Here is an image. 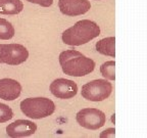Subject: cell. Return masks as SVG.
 Returning a JSON list of instances; mask_svg holds the SVG:
<instances>
[{
    "label": "cell",
    "instance_id": "obj_1",
    "mask_svg": "<svg viewBox=\"0 0 147 138\" xmlns=\"http://www.w3.org/2000/svg\"><path fill=\"white\" fill-rule=\"evenodd\" d=\"M59 64L62 72L71 77L86 76L95 69L94 60L77 50L62 51L59 54Z\"/></svg>",
    "mask_w": 147,
    "mask_h": 138
},
{
    "label": "cell",
    "instance_id": "obj_2",
    "mask_svg": "<svg viewBox=\"0 0 147 138\" xmlns=\"http://www.w3.org/2000/svg\"><path fill=\"white\" fill-rule=\"evenodd\" d=\"M100 35V28L90 20H82L77 22L73 27L62 33L61 39L64 44L71 46H80L88 43Z\"/></svg>",
    "mask_w": 147,
    "mask_h": 138
},
{
    "label": "cell",
    "instance_id": "obj_3",
    "mask_svg": "<svg viewBox=\"0 0 147 138\" xmlns=\"http://www.w3.org/2000/svg\"><path fill=\"white\" fill-rule=\"evenodd\" d=\"M21 110L27 117L39 120L52 115L55 110V104L51 99L46 97H34L22 101Z\"/></svg>",
    "mask_w": 147,
    "mask_h": 138
},
{
    "label": "cell",
    "instance_id": "obj_4",
    "mask_svg": "<svg viewBox=\"0 0 147 138\" xmlns=\"http://www.w3.org/2000/svg\"><path fill=\"white\" fill-rule=\"evenodd\" d=\"M113 91V85L104 79L91 81L82 87V96L90 101H102L108 98Z\"/></svg>",
    "mask_w": 147,
    "mask_h": 138
},
{
    "label": "cell",
    "instance_id": "obj_5",
    "mask_svg": "<svg viewBox=\"0 0 147 138\" xmlns=\"http://www.w3.org/2000/svg\"><path fill=\"white\" fill-rule=\"evenodd\" d=\"M0 57L1 64L18 66L28 60L29 51L21 44H2Z\"/></svg>",
    "mask_w": 147,
    "mask_h": 138
},
{
    "label": "cell",
    "instance_id": "obj_6",
    "mask_svg": "<svg viewBox=\"0 0 147 138\" xmlns=\"http://www.w3.org/2000/svg\"><path fill=\"white\" fill-rule=\"evenodd\" d=\"M77 122L79 125L90 130H97L104 126L106 117L103 112L97 108H83L77 114Z\"/></svg>",
    "mask_w": 147,
    "mask_h": 138
},
{
    "label": "cell",
    "instance_id": "obj_7",
    "mask_svg": "<svg viewBox=\"0 0 147 138\" xmlns=\"http://www.w3.org/2000/svg\"><path fill=\"white\" fill-rule=\"evenodd\" d=\"M50 91L55 97L60 99H69L78 92V86L74 81L64 78L54 80L50 85Z\"/></svg>",
    "mask_w": 147,
    "mask_h": 138
},
{
    "label": "cell",
    "instance_id": "obj_8",
    "mask_svg": "<svg viewBox=\"0 0 147 138\" xmlns=\"http://www.w3.org/2000/svg\"><path fill=\"white\" fill-rule=\"evenodd\" d=\"M58 6L62 14L77 16L89 12L91 3L87 0H59Z\"/></svg>",
    "mask_w": 147,
    "mask_h": 138
},
{
    "label": "cell",
    "instance_id": "obj_9",
    "mask_svg": "<svg viewBox=\"0 0 147 138\" xmlns=\"http://www.w3.org/2000/svg\"><path fill=\"white\" fill-rule=\"evenodd\" d=\"M37 125L29 120H16L6 127V134L9 137H28L36 132Z\"/></svg>",
    "mask_w": 147,
    "mask_h": 138
},
{
    "label": "cell",
    "instance_id": "obj_10",
    "mask_svg": "<svg viewBox=\"0 0 147 138\" xmlns=\"http://www.w3.org/2000/svg\"><path fill=\"white\" fill-rule=\"evenodd\" d=\"M22 92L21 84L10 78L0 79V98L10 101L18 98Z\"/></svg>",
    "mask_w": 147,
    "mask_h": 138
},
{
    "label": "cell",
    "instance_id": "obj_11",
    "mask_svg": "<svg viewBox=\"0 0 147 138\" xmlns=\"http://www.w3.org/2000/svg\"><path fill=\"white\" fill-rule=\"evenodd\" d=\"M23 9L21 0H0V14H18Z\"/></svg>",
    "mask_w": 147,
    "mask_h": 138
},
{
    "label": "cell",
    "instance_id": "obj_12",
    "mask_svg": "<svg viewBox=\"0 0 147 138\" xmlns=\"http://www.w3.org/2000/svg\"><path fill=\"white\" fill-rule=\"evenodd\" d=\"M115 37H107V38L101 39L100 41L97 42L95 47H96V50L99 53H101V54L115 57Z\"/></svg>",
    "mask_w": 147,
    "mask_h": 138
},
{
    "label": "cell",
    "instance_id": "obj_13",
    "mask_svg": "<svg viewBox=\"0 0 147 138\" xmlns=\"http://www.w3.org/2000/svg\"><path fill=\"white\" fill-rule=\"evenodd\" d=\"M14 28L8 21L0 18V39L9 40L14 36Z\"/></svg>",
    "mask_w": 147,
    "mask_h": 138
},
{
    "label": "cell",
    "instance_id": "obj_14",
    "mask_svg": "<svg viewBox=\"0 0 147 138\" xmlns=\"http://www.w3.org/2000/svg\"><path fill=\"white\" fill-rule=\"evenodd\" d=\"M115 62H113V60H109V62H104V64H102L100 67L101 75H102L106 80L113 81L115 79Z\"/></svg>",
    "mask_w": 147,
    "mask_h": 138
},
{
    "label": "cell",
    "instance_id": "obj_15",
    "mask_svg": "<svg viewBox=\"0 0 147 138\" xmlns=\"http://www.w3.org/2000/svg\"><path fill=\"white\" fill-rule=\"evenodd\" d=\"M13 117V112L8 106L0 102V123H5Z\"/></svg>",
    "mask_w": 147,
    "mask_h": 138
},
{
    "label": "cell",
    "instance_id": "obj_16",
    "mask_svg": "<svg viewBox=\"0 0 147 138\" xmlns=\"http://www.w3.org/2000/svg\"><path fill=\"white\" fill-rule=\"evenodd\" d=\"M31 3H35V4H38L42 7H49L52 5L53 0H27Z\"/></svg>",
    "mask_w": 147,
    "mask_h": 138
},
{
    "label": "cell",
    "instance_id": "obj_17",
    "mask_svg": "<svg viewBox=\"0 0 147 138\" xmlns=\"http://www.w3.org/2000/svg\"><path fill=\"white\" fill-rule=\"evenodd\" d=\"M115 128H109L104 130L103 132L100 133V137H115Z\"/></svg>",
    "mask_w": 147,
    "mask_h": 138
},
{
    "label": "cell",
    "instance_id": "obj_18",
    "mask_svg": "<svg viewBox=\"0 0 147 138\" xmlns=\"http://www.w3.org/2000/svg\"><path fill=\"white\" fill-rule=\"evenodd\" d=\"M1 47H2V44H0V54H1ZM0 64H1V57H0Z\"/></svg>",
    "mask_w": 147,
    "mask_h": 138
}]
</instances>
